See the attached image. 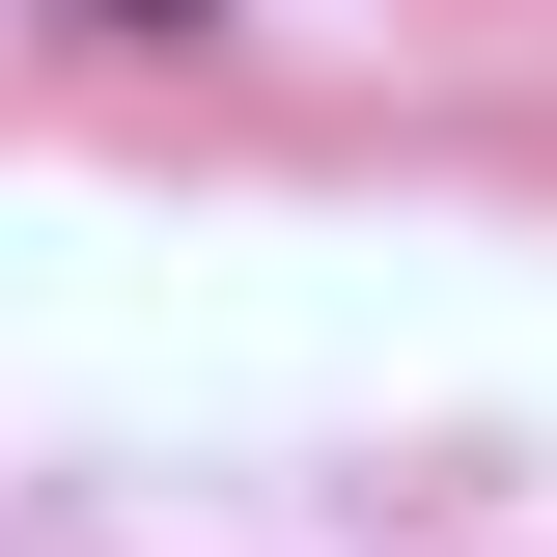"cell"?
Masks as SVG:
<instances>
[{
  "mask_svg": "<svg viewBox=\"0 0 557 557\" xmlns=\"http://www.w3.org/2000/svg\"><path fill=\"white\" fill-rule=\"evenodd\" d=\"M28 28H84V57H223L251 0H28Z\"/></svg>",
  "mask_w": 557,
  "mask_h": 557,
  "instance_id": "obj_1",
  "label": "cell"
}]
</instances>
